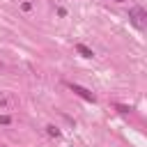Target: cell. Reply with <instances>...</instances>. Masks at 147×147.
Returning <instances> with one entry per match:
<instances>
[{
    "mask_svg": "<svg viewBox=\"0 0 147 147\" xmlns=\"http://www.w3.org/2000/svg\"><path fill=\"white\" fill-rule=\"evenodd\" d=\"M129 21H131L138 30H145V25H147V11H145L142 7H131V9H129Z\"/></svg>",
    "mask_w": 147,
    "mask_h": 147,
    "instance_id": "6da1fadb",
    "label": "cell"
},
{
    "mask_svg": "<svg viewBox=\"0 0 147 147\" xmlns=\"http://www.w3.org/2000/svg\"><path fill=\"white\" fill-rule=\"evenodd\" d=\"M69 90L74 92V94H78L80 99H85V101H90V103H94L96 101V96L90 92V90H85L83 85H78V83H69Z\"/></svg>",
    "mask_w": 147,
    "mask_h": 147,
    "instance_id": "7a4b0ae2",
    "label": "cell"
},
{
    "mask_svg": "<svg viewBox=\"0 0 147 147\" xmlns=\"http://www.w3.org/2000/svg\"><path fill=\"white\" fill-rule=\"evenodd\" d=\"M76 53H78V55H83V57H94V51H92V48H87L85 44H76Z\"/></svg>",
    "mask_w": 147,
    "mask_h": 147,
    "instance_id": "3957f363",
    "label": "cell"
},
{
    "mask_svg": "<svg viewBox=\"0 0 147 147\" xmlns=\"http://www.w3.org/2000/svg\"><path fill=\"white\" fill-rule=\"evenodd\" d=\"M46 133H48L51 138H60V129H57L55 124H48V126H46Z\"/></svg>",
    "mask_w": 147,
    "mask_h": 147,
    "instance_id": "277c9868",
    "label": "cell"
},
{
    "mask_svg": "<svg viewBox=\"0 0 147 147\" xmlns=\"http://www.w3.org/2000/svg\"><path fill=\"white\" fill-rule=\"evenodd\" d=\"M21 9H23V11H30V9H32V2H21Z\"/></svg>",
    "mask_w": 147,
    "mask_h": 147,
    "instance_id": "5b68a950",
    "label": "cell"
},
{
    "mask_svg": "<svg viewBox=\"0 0 147 147\" xmlns=\"http://www.w3.org/2000/svg\"><path fill=\"white\" fill-rule=\"evenodd\" d=\"M9 122H11L9 115H0V124H9Z\"/></svg>",
    "mask_w": 147,
    "mask_h": 147,
    "instance_id": "8992f818",
    "label": "cell"
},
{
    "mask_svg": "<svg viewBox=\"0 0 147 147\" xmlns=\"http://www.w3.org/2000/svg\"><path fill=\"white\" fill-rule=\"evenodd\" d=\"M57 16H67V9L64 7H57Z\"/></svg>",
    "mask_w": 147,
    "mask_h": 147,
    "instance_id": "52a82bcc",
    "label": "cell"
},
{
    "mask_svg": "<svg viewBox=\"0 0 147 147\" xmlns=\"http://www.w3.org/2000/svg\"><path fill=\"white\" fill-rule=\"evenodd\" d=\"M0 101H2V92H0Z\"/></svg>",
    "mask_w": 147,
    "mask_h": 147,
    "instance_id": "ba28073f",
    "label": "cell"
},
{
    "mask_svg": "<svg viewBox=\"0 0 147 147\" xmlns=\"http://www.w3.org/2000/svg\"><path fill=\"white\" fill-rule=\"evenodd\" d=\"M115 2H124V0H115Z\"/></svg>",
    "mask_w": 147,
    "mask_h": 147,
    "instance_id": "9c48e42d",
    "label": "cell"
}]
</instances>
